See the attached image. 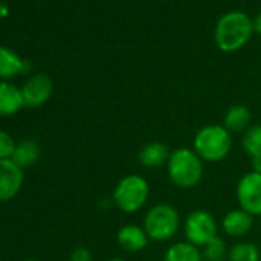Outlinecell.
I'll return each mask as SVG.
<instances>
[{"label": "cell", "mask_w": 261, "mask_h": 261, "mask_svg": "<svg viewBox=\"0 0 261 261\" xmlns=\"http://www.w3.org/2000/svg\"><path fill=\"white\" fill-rule=\"evenodd\" d=\"M241 146L244 152L250 155V159L261 154V124H250L244 130Z\"/></svg>", "instance_id": "obj_19"}, {"label": "cell", "mask_w": 261, "mask_h": 261, "mask_svg": "<svg viewBox=\"0 0 261 261\" xmlns=\"http://www.w3.org/2000/svg\"><path fill=\"white\" fill-rule=\"evenodd\" d=\"M232 146V134L223 124H207L195 134L192 149L203 162L217 163L229 155Z\"/></svg>", "instance_id": "obj_2"}, {"label": "cell", "mask_w": 261, "mask_h": 261, "mask_svg": "<svg viewBox=\"0 0 261 261\" xmlns=\"http://www.w3.org/2000/svg\"><path fill=\"white\" fill-rule=\"evenodd\" d=\"M117 243L124 252L136 253V252L143 250L148 246L149 237L143 227L136 226V224H126L118 229Z\"/></svg>", "instance_id": "obj_10"}, {"label": "cell", "mask_w": 261, "mask_h": 261, "mask_svg": "<svg viewBox=\"0 0 261 261\" xmlns=\"http://www.w3.org/2000/svg\"><path fill=\"white\" fill-rule=\"evenodd\" d=\"M23 183L22 168L11 159L0 160V201H8L17 195Z\"/></svg>", "instance_id": "obj_8"}, {"label": "cell", "mask_w": 261, "mask_h": 261, "mask_svg": "<svg viewBox=\"0 0 261 261\" xmlns=\"http://www.w3.org/2000/svg\"><path fill=\"white\" fill-rule=\"evenodd\" d=\"M252 114L247 106L244 105H233L230 106L223 118V126L229 130V133H244V130L250 126Z\"/></svg>", "instance_id": "obj_14"}, {"label": "cell", "mask_w": 261, "mask_h": 261, "mask_svg": "<svg viewBox=\"0 0 261 261\" xmlns=\"http://www.w3.org/2000/svg\"><path fill=\"white\" fill-rule=\"evenodd\" d=\"M252 25H253V33H258L261 36V13L252 20Z\"/></svg>", "instance_id": "obj_24"}, {"label": "cell", "mask_w": 261, "mask_h": 261, "mask_svg": "<svg viewBox=\"0 0 261 261\" xmlns=\"http://www.w3.org/2000/svg\"><path fill=\"white\" fill-rule=\"evenodd\" d=\"M53 94V82L45 74L33 75L22 88V95L25 106H40L43 105Z\"/></svg>", "instance_id": "obj_9"}, {"label": "cell", "mask_w": 261, "mask_h": 261, "mask_svg": "<svg viewBox=\"0 0 261 261\" xmlns=\"http://www.w3.org/2000/svg\"><path fill=\"white\" fill-rule=\"evenodd\" d=\"M27 261H39V259H27Z\"/></svg>", "instance_id": "obj_26"}, {"label": "cell", "mask_w": 261, "mask_h": 261, "mask_svg": "<svg viewBox=\"0 0 261 261\" xmlns=\"http://www.w3.org/2000/svg\"><path fill=\"white\" fill-rule=\"evenodd\" d=\"M253 33L252 20L241 11L224 14L215 27V43L224 53H233L243 48Z\"/></svg>", "instance_id": "obj_1"}, {"label": "cell", "mask_w": 261, "mask_h": 261, "mask_svg": "<svg viewBox=\"0 0 261 261\" xmlns=\"http://www.w3.org/2000/svg\"><path fill=\"white\" fill-rule=\"evenodd\" d=\"M71 261H91V252L86 247H77L72 252Z\"/></svg>", "instance_id": "obj_22"}, {"label": "cell", "mask_w": 261, "mask_h": 261, "mask_svg": "<svg viewBox=\"0 0 261 261\" xmlns=\"http://www.w3.org/2000/svg\"><path fill=\"white\" fill-rule=\"evenodd\" d=\"M149 192V183L145 177L130 174L117 183L112 194V201L118 211L124 214H134L146 204Z\"/></svg>", "instance_id": "obj_4"}, {"label": "cell", "mask_w": 261, "mask_h": 261, "mask_svg": "<svg viewBox=\"0 0 261 261\" xmlns=\"http://www.w3.org/2000/svg\"><path fill=\"white\" fill-rule=\"evenodd\" d=\"M238 204L250 215H261V174L250 171L244 174L235 189Z\"/></svg>", "instance_id": "obj_7"}, {"label": "cell", "mask_w": 261, "mask_h": 261, "mask_svg": "<svg viewBox=\"0 0 261 261\" xmlns=\"http://www.w3.org/2000/svg\"><path fill=\"white\" fill-rule=\"evenodd\" d=\"M253 226V215L243 211L241 207L229 211L221 221V227L226 235L232 238H243L246 233L250 232Z\"/></svg>", "instance_id": "obj_11"}, {"label": "cell", "mask_w": 261, "mask_h": 261, "mask_svg": "<svg viewBox=\"0 0 261 261\" xmlns=\"http://www.w3.org/2000/svg\"><path fill=\"white\" fill-rule=\"evenodd\" d=\"M252 171L261 174V154L252 157Z\"/></svg>", "instance_id": "obj_23"}, {"label": "cell", "mask_w": 261, "mask_h": 261, "mask_svg": "<svg viewBox=\"0 0 261 261\" xmlns=\"http://www.w3.org/2000/svg\"><path fill=\"white\" fill-rule=\"evenodd\" d=\"M25 106L22 91L11 83L0 82V115H13Z\"/></svg>", "instance_id": "obj_13"}, {"label": "cell", "mask_w": 261, "mask_h": 261, "mask_svg": "<svg viewBox=\"0 0 261 261\" xmlns=\"http://www.w3.org/2000/svg\"><path fill=\"white\" fill-rule=\"evenodd\" d=\"M180 214L168 203H159L152 206L143 220V229L146 230L149 240L152 241H169L180 229Z\"/></svg>", "instance_id": "obj_5"}, {"label": "cell", "mask_w": 261, "mask_h": 261, "mask_svg": "<svg viewBox=\"0 0 261 261\" xmlns=\"http://www.w3.org/2000/svg\"><path fill=\"white\" fill-rule=\"evenodd\" d=\"M40 157V148L33 140H23L16 146V151L11 157L14 163H17L20 168H28L34 165Z\"/></svg>", "instance_id": "obj_17"}, {"label": "cell", "mask_w": 261, "mask_h": 261, "mask_svg": "<svg viewBox=\"0 0 261 261\" xmlns=\"http://www.w3.org/2000/svg\"><path fill=\"white\" fill-rule=\"evenodd\" d=\"M25 63L11 49L0 46V79H11L19 72H23Z\"/></svg>", "instance_id": "obj_16"}, {"label": "cell", "mask_w": 261, "mask_h": 261, "mask_svg": "<svg viewBox=\"0 0 261 261\" xmlns=\"http://www.w3.org/2000/svg\"><path fill=\"white\" fill-rule=\"evenodd\" d=\"M106 261H126V259H123V258H109V259H106Z\"/></svg>", "instance_id": "obj_25"}, {"label": "cell", "mask_w": 261, "mask_h": 261, "mask_svg": "<svg viewBox=\"0 0 261 261\" xmlns=\"http://www.w3.org/2000/svg\"><path fill=\"white\" fill-rule=\"evenodd\" d=\"M14 151H16V143L11 139V136L7 134L5 130H0V160L13 157Z\"/></svg>", "instance_id": "obj_21"}, {"label": "cell", "mask_w": 261, "mask_h": 261, "mask_svg": "<svg viewBox=\"0 0 261 261\" xmlns=\"http://www.w3.org/2000/svg\"><path fill=\"white\" fill-rule=\"evenodd\" d=\"M169 180L180 189H194L203 178V160L194 149L178 148L166 165Z\"/></svg>", "instance_id": "obj_3"}, {"label": "cell", "mask_w": 261, "mask_h": 261, "mask_svg": "<svg viewBox=\"0 0 261 261\" xmlns=\"http://www.w3.org/2000/svg\"><path fill=\"white\" fill-rule=\"evenodd\" d=\"M171 157V152L166 145L160 142H149L142 146L139 151V162L143 168L148 169H157L165 165H168Z\"/></svg>", "instance_id": "obj_12"}, {"label": "cell", "mask_w": 261, "mask_h": 261, "mask_svg": "<svg viewBox=\"0 0 261 261\" xmlns=\"http://www.w3.org/2000/svg\"><path fill=\"white\" fill-rule=\"evenodd\" d=\"M163 261H203V256L200 247L188 241H178L166 250Z\"/></svg>", "instance_id": "obj_15"}, {"label": "cell", "mask_w": 261, "mask_h": 261, "mask_svg": "<svg viewBox=\"0 0 261 261\" xmlns=\"http://www.w3.org/2000/svg\"><path fill=\"white\" fill-rule=\"evenodd\" d=\"M227 252L229 250L226 249V243L220 237H217L211 243L203 246L201 256L203 261H224L227 258Z\"/></svg>", "instance_id": "obj_20"}, {"label": "cell", "mask_w": 261, "mask_h": 261, "mask_svg": "<svg viewBox=\"0 0 261 261\" xmlns=\"http://www.w3.org/2000/svg\"><path fill=\"white\" fill-rule=\"evenodd\" d=\"M185 237L186 241L203 247L211 243L214 238L218 237V226L214 215L206 209H195L192 211L185 221Z\"/></svg>", "instance_id": "obj_6"}, {"label": "cell", "mask_w": 261, "mask_h": 261, "mask_svg": "<svg viewBox=\"0 0 261 261\" xmlns=\"http://www.w3.org/2000/svg\"><path fill=\"white\" fill-rule=\"evenodd\" d=\"M227 261H259V249L250 241H238L229 249Z\"/></svg>", "instance_id": "obj_18"}]
</instances>
